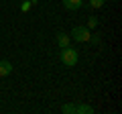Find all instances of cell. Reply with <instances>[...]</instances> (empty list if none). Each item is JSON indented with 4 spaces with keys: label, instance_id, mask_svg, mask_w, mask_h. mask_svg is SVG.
<instances>
[{
    "label": "cell",
    "instance_id": "cell-1",
    "mask_svg": "<svg viewBox=\"0 0 122 114\" xmlns=\"http://www.w3.org/2000/svg\"><path fill=\"white\" fill-rule=\"evenodd\" d=\"M77 51H75L73 47H63L59 51V59H61V63L65 67H73L75 63H77Z\"/></svg>",
    "mask_w": 122,
    "mask_h": 114
},
{
    "label": "cell",
    "instance_id": "cell-2",
    "mask_svg": "<svg viewBox=\"0 0 122 114\" xmlns=\"http://www.w3.org/2000/svg\"><path fill=\"white\" fill-rule=\"evenodd\" d=\"M69 37H71L73 41H77V43H87V41H92L90 29H87V26H79V25H75L73 29H71Z\"/></svg>",
    "mask_w": 122,
    "mask_h": 114
},
{
    "label": "cell",
    "instance_id": "cell-3",
    "mask_svg": "<svg viewBox=\"0 0 122 114\" xmlns=\"http://www.w3.org/2000/svg\"><path fill=\"white\" fill-rule=\"evenodd\" d=\"M69 43H71V37L67 35V33H57V45H59V49H63V47H69Z\"/></svg>",
    "mask_w": 122,
    "mask_h": 114
},
{
    "label": "cell",
    "instance_id": "cell-4",
    "mask_svg": "<svg viewBox=\"0 0 122 114\" xmlns=\"http://www.w3.org/2000/svg\"><path fill=\"white\" fill-rule=\"evenodd\" d=\"M63 6L67 10H79L83 6V0H63Z\"/></svg>",
    "mask_w": 122,
    "mask_h": 114
},
{
    "label": "cell",
    "instance_id": "cell-5",
    "mask_svg": "<svg viewBox=\"0 0 122 114\" xmlns=\"http://www.w3.org/2000/svg\"><path fill=\"white\" fill-rule=\"evenodd\" d=\"M10 71H12V63H10V61H2V59H0V78L10 75Z\"/></svg>",
    "mask_w": 122,
    "mask_h": 114
},
{
    "label": "cell",
    "instance_id": "cell-6",
    "mask_svg": "<svg viewBox=\"0 0 122 114\" xmlns=\"http://www.w3.org/2000/svg\"><path fill=\"white\" fill-rule=\"evenodd\" d=\"M75 112H83V114H92V112H94V108H92V106H86V104H77V106H75Z\"/></svg>",
    "mask_w": 122,
    "mask_h": 114
},
{
    "label": "cell",
    "instance_id": "cell-7",
    "mask_svg": "<svg viewBox=\"0 0 122 114\" xmlns=\"http://www.w3.org/2000/svg\"><path fill=\"white\" fill-rule=\"evenodd\" d=\"M104 2H106V0H90V2H87V6H90L92 10H98V8H102V6H104Z\"/></svg>",
    "mask_w": 122,
    "mask_h": 114
},
{
    "label": "cell",
    "instance_id": "cell-8",
    "mask_svg": "<svg viewBox=\"0 0 122 114\" xmlns=\"http://www.w3.org/2000/svg\"><path fill=\"white\" fill-rule=\"evenodd\" d=\"M33 4H35V0H25L20 4V12H29V10L33 8Z\"/></svg>",
    "mask_w": 122,
    "mask_h": 114
},
{
    "label": "cell",
    "instance_id": "cell-9",
    "mask_svg": "<svg viewBox=\"0 0 122 114\" xmlns=\"http://www.w3.org/2000/svg\"><path fill=\"white\" fill-rule=\"evenodd\" d=\"M61 112L71 114V112H75V106H73V104H65V106H61Z\"/></svg>",
    "mask_w": 122,
    "mask_h": 114
},
{
    "label": "cell",
    "instance_id": "cell-10",
    "mask_svg": "<svg viewBox=\"0 0 122 114\" xmlns=\"http://www.w3.org/2000/svg\"><path fill=\"white\" fill-rule=\"evenodd\" d=\"M98 26V18L96 16H90L87 18V29H96Z\"/></svg>",
    "mask_w": 122,
    "mask_h": 114
}]
</instances>
